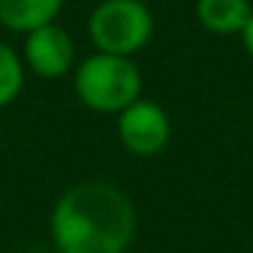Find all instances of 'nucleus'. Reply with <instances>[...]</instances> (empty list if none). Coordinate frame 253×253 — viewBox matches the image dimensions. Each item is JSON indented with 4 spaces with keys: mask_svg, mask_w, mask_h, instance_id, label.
Returning <instances> with one entry per match:
<instances>
[{
    "mask_svg": "<svg viewBox=\"0 0 253 253\" xmlns=\"http://www.w3.org/2000/svg\"><path fill=\"white\" fill-rule=\"evenodd\" d=\"M74 90L90 112L120 115L126 106L142 98V71L131 57L95 52L77 66Z\"/></svg>",
    "mask_w": 253,
    "mask_h": 253,
    "instance_id": "obj_2",
    "label": "nucleus"
},
{
    "mask_svg": "<svg viewBox=\"0 0 253 253\" xmlns=\"http://www.w3.org/2000/svg\"><path fill=\"white\" fill-rule=\"evenodd\" d=\"M63 8V0H0V25L14 33H33L52 25Z\"/></svg>",
    "mask_w": 253,
    "mask_h": 253,
    "instance_id": "obj_6",
    "label": "nucleus"
},
{
    "mask_svg": "<svg viewBox=\"0 0 253 253\" xmlns=\"http://www.w3.org/2000/svg\"><path fill=\"white\" fill-rule=\"evenodd\" d=\"M251 11V0H196L199 25L215 36H240Z\"/></svg>",
    "mask_w": 253,
    "mask_h": 253,
    "instance_id": "obj_7",
    "label": "nucleus"
},
{
    "mask_svg": "<svg viewBox=\"0 0 253 253\" xmlns=\"http://www.w3.org/2000/svg\"><path fill=\"white\" fill-rule=\"evenodd\" d=\"M117 136L123 147L139 158H153L169 144L171 123L161 104L150 98H136L117 115Z\"/></svg>",
    "mask_w": 253,
    "mask_h": 253,
    "instance_id": "obj_4",
    "label": "nucleus"
},
{
    "mask_svg": "<svg viewBox=\"0 0 253 253\" xmlns=\"http://www.w3.org/2000/svg\"><path fill=\"white\" fill-rule=\"evenodd\" d=\"M25 63L41 79H60L74 68V41L57 22L28 33Z\"/></svg>",
    "mask_w": 253,
    "mask_h": 253,
    "instance_id": "obj_5",
    "label": "nucleus"
},
{
    "mask_svg": "<svg viewBox=\"0 0 253 253\" xmlns=\"http://www.w3.org/2000/svg\"><path fill=\"white\" fill-rule=\"evenodd\" d=\"M49 231L57 253H126L136 234V210L117 185L84 180L60 193Z\"/></svg>",
    "mask_w": 253,
    "mask_h": 253,
    "instance_id": "obj_1",
    "label": "nucleus"
},
{
    "mask_svg": "<svg viewBox=\"0 0 253 253\" xmlns=\"http://www.w3.org/2000/svg\"><path fill=\"white\" fill-rule=\"evenodd\" d=\"M153 30L155 19L144 0H101L87 22L95 49L120 57L142 52L153 39Z\"/></svg>",
    "mask_w": 253,
    "mask_h": 253,
    "instance_id": "obj_3",
    "label": "nucleus"
},
{
    "mask_svg": "<svg viewBox=\"0 0 253 253\" xmlns=\"http://www.w3.org/2000/svg\"><path fill=\"white\" fill-rule=\"evenodd\" d=\"M240 39H242V46H245L248 57H251V60H253V11H251V17H248L245 28H242Z\"/></svg>",
    "mask_w": 253,
    "mask_h": 253,
    "instance_id": "obj_9",
    "label": "nucleus"
},
{
    "mask_svg": "<svg viewBox=\"0 0 253 253\" xmlns=\"http://www.w3.org/2000/svg\"><path fill=\"white\" fill-rule=\"evenodd\" d=\"M25 87V60L0 41V109L19 98Z\"/></svg>",
    "mask_w": 253,
    "mask_h": 253,
    "instance_id": "obj_8",
    "label": "nucleus"
}]
</instances>
